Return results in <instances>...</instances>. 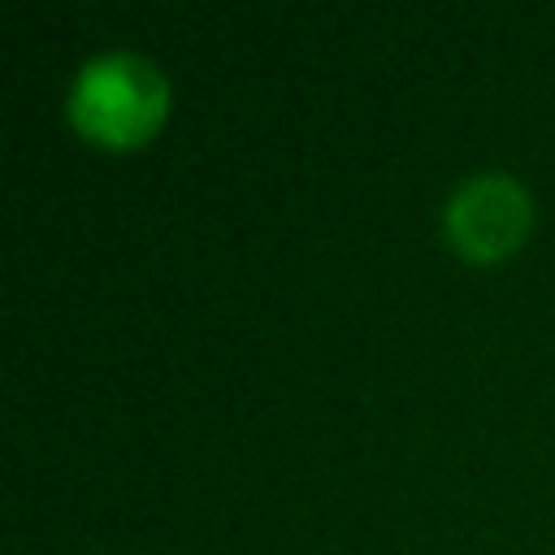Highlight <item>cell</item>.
<instances>
[{
  "instance_id": "obj_2",
  "label": "cell",
  "mask_w": 555,
  "mask_h": 555,
  "mask_svg": "<svg viewBox=\"0 0 555 555\" xmlns=\"http://www.w3.org/2000/svg\"><path fill=\"white\" fill-rule=\"evenodd\" d=\"M533 221L529 186L507 169L464 173L442 204V234L468 260H499L516 251Z\"/></svg>"
},
{
  "instance_id": "obj_1",
  "label": "cell",
  "mask_w": 555,
  "mask_h": 555,
  "mask_svg": "<svg viewBox=\"0 0 555 555\" xmlns=\"http://www.w3.org/2000/svg\"><path fill=\"white\" fill-rule=\"evenodd\" d=\"M169 108L165 69L134 48H104L74 69L65 113L78 134L104 147L143 143Z\"/></svg>"
}]
</instances>
